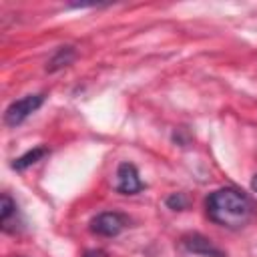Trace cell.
<instances>
[{
	"label": "cell",
	"instance_id": "1",
	"mask_svg": "<svg viewBox=\"0 0 257 257\" xmlns=\"http://www.w3.org/2000/svg\"><path fill=\"white\" fill-rule=\"evenodd\" d=\"M205 211L207 217L227 229H241L245 227L255 213L253 201L235 187H223L205 199Z\"/></svg>",
	"mask_w": 257,
	"mask_h": 257
},
{
	"label": "cell",
	"instance_id": "2",
	"mask_svg": "<svg viewBox=\"0 0 257 257\" xmlns=\"http://www.w3.org/2000/svg\"><path fill=\"white\" fill-rule=\"evenodd\" d=\"M44 98H46V96H44L42 92H38V94H26V96L14 100V102L6 108V112H4V122H6L8 126H18V124L24 122L32 112H36V110L42 106Z\"/></svg>",
	"mask_w": 257,
	"mask_h": 257
},
{
	"label": "cell",
	"instance_id": "3",
	"mask_svg": "<svg viewBox=\"0 0 257 257\" xmlns=\"http://www.w3.org/2000/svg\"><path fill=\"white\" fill-rule=\"evenodd\" d=\"M128 225V217L118 213V211H106L96 215L90 221V231L100 235V237H116L118 233H122Z\"/></svg>",
	"mask_w": 257,
	"mask_h": 257
},
{
	"label": "cell",
	"instance_id": "4",
	"mask_svg": "<svg viewBox=\"0 0 257 257\" xmlns=\"http://www.w3.org/2000/svg\"><path fill=\"white\" fill-rule=\"evenodd\" d=\"M181 245L193 253V255H201V257H225V253L213 245L211 239H207L201 233H187L181 237Z\"/></svg>",
	"mask_w": 257,
	"mask_h": 257
},
{
	"label": "cell",
	"instance_id": "5",
	"mask_svg": "<svg viewBox=\"0 0 257 257\" xmlns=\"http://www.w3.org/2000/svg\"><path fill=\"white\" fill-rule=\"evenodd\" d=\"M143 181L133 163H120L116 169V191L122 195H135L143 191Z\"/></svg>",
	"mask_w": 257,
	"mask_h": 257
},
{
	"label": "cell",
	"instance_id": "6",
	"mask_svg": "<svg viewBox=\"0 0 257 257\" xmlns=\"http://www.w3.org/2000/svg\"><path fill=\"white\" fill-rule=\"evenodd\" d=\"M74 56H76V50H74L72 46H60V48L54 52V56L48 60L46 70H48V72H54V70L64 68V66H68V64L74 60Z\"/></svg>",
	"mask_w": 257,
	"mask_h": 257
},
{
	"label": "cell",
	"instance_id": "7",
	"mask_svg": "<svg viewBox=\"0 0 257 257\" xmlns=\"http://www.w3.org/2000/svg\"><path fill=\"white\" fill-rule=\"evenodd\" d=\"M48 153H50V151H48L46 147H34V149H30L28 153H24L22 157L14 159L12 169H16V171H24V169H28L30 165H34V163L42 161V159H44Z\"/></svg>",
	"mask_w": 257,
	"mask_h": 257
},
{
	"label": "cell",
	"instance_id": "8",
	"mask_svg": "<svg viewBox=\"0 0 257 257\" xmlns=\"http://www.w3.org/2000/svg\"><path fill=\"white\" fill-rule=\"evenodd\" d=\"M16 213V203L8 197V195H2V205H0V219H2V227L8 223V219Z\"/></svg>",
	"mask_w": 257,
	"mask_h": 257
},
{
	"label": "cell",
	"instance_id": "9",
	"mask_svg": "<svg viewBox=\"0 0 257 257\" xmlns=\"http://www.w3.org/2000/svg\"><path fill=\"white\" fill-rule=\"evenodd\" d=\"M187 205H189V201H187V197L183 193H173L167 199V207L173 209V211H183V209H187Z\"/></svg>",
	"mask_w": 257,
	"mask_h": 257
},
{
	"label": "cell",
	"instance_id": "10",
	"mask_svg": "<svg viewBox=\"0 0 257 257\" xmlns=\"http://www.w3.org/2000/svg\"><path fill=\"white\" fill-rule=\"evenodd\" d=\"M84 257H106V253H104V251H96V249H92V251H86Z\"/></svg>",
	"mask_w": 257,
	"mask_h": 257
},
{
	"label": "cell",
	"instance_id": "11",
	"mask_svg": "<svg viewBox=\"0 0 257 257\" xmlns=\"http://www.w3.org/2000/svg\"><path fill=\"white\" fill-rule=\"evenodd\" d=\"M251 189L257 193V175H255V177H253V181H251Z\"/></svg>",
	"mask_w": 257,
	"mask_h": 257
}]
</instances>
